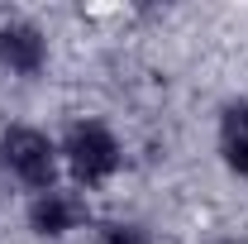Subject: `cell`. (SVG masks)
<instances>
[{
	"label": "cell",
	"mask_w": 248,
	"mask_h": 244,
	"mask_svg": "<svg viewBox=\"0 0 248 244\" xmlns=\"http://www.w3.org/2000/svg\"><path fill=\"white\" fill-rule=\"evenodd\" d=\"M0 153H5V163H10V173L19 182H29V187L53 182V149H48V139L38 129H10Z\"/></svg>",
	"instance_id": "1"
},
{
	"label": "cell",
	"mask_w": 248,
	"mask_h": 244,
	"mask_svg": "<svg viewBox=\"0 0 248 244\" xmlns=\"http://www.w3.org/2000/svg\"><path fill=\"white\" fill-rule=\"evenodd\" d=\"M67 158H72V168H77L81 182H100V177H110L115 163H120L115 139H110L100 124H77L72 139H67Z\"/></svg>",
	"instance_id": "2"
},
{
	"label": "cell",
	"mask_w": 248,
	"mask_h": 244,
	"mask_svg": "<svg viewBox=\"0 0 248 244\" xmlns=\"http://www.w3.org/2000/svg\"><path fill=\"white\" fill-rule=\"evenodd\" d=\"M0 62L15 67V72H33L43 62V38H38V29H29V24L0 29Z\"/></svg>",
	"instance_id": "3"
},
{
	"label": "cell",
	"mask_w": 248,
	"mask_h": 244,
	"mask_svg": "<svg viewBox=\"0 0 248 244\" xmlns=\"http://www.w3.org/2000/svg\"><path fill=\"white\" fill-rule=\"evenodd\" d=\"M77 220H81V206H77L72 196H58V192L38 196V206H33V225H38L43 235H62V230H72Z\"/></svg>",
	"instance_id": "4"
},
{
	"label": "cell",
	"mask_w": 248,
	"mask_h": 244,
	"mask_svg": "<svg viewBox=\"0 0 248 244\" xmlns=\"http://www.w3.org/2000/svg\"><path fill=\"white\" fill-rule=\"evenodd\" d=\"M224 153H229V163L248 177V105L229 110V120H224Z\"/></svg>",
	"instance_id": "5"
},
{
	"label": "cell",
	"mask_w": 248,
	"mask_h": 244,
	"mask_svg": "<svg viewBox=\"0 0 248 244\" xmlns=\"http://www.w3.org/2000/svg\"><path fill=\"white\" fill-rule=\"evenodd\" d=\"M110 244H143V235H134V230H110Z\"/></svg>",
	"instance_id": "6"
}]
</instances>
